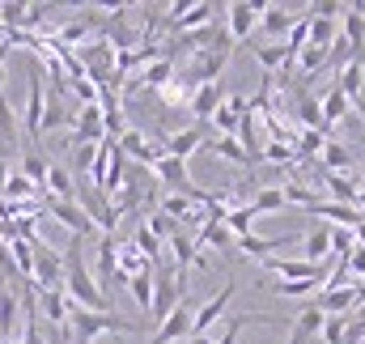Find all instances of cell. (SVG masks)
Returning <instances> with one entry per match:
<instances>
[{"mask_svg":"<svg viewBox=\"0 0 365 344\" xmlns=\"http://www.w3.org/2000/svg\"><path fill=\"white\" fill-rule=\"evenodd\" d=\"M86 238H73L68 251H64V298L81 310H110V298L98 289L93 272L86 268Z\"/></svg>","mask_w":365,"mask_h":344,"instance_id":"cell-1","label":"cell"},{"mask_svg":"<svg viewBox=\"0 0 365 344\" xmlns=\"http://www.w3.org/2000/svg\"><path fill=\"white\" fill-rule=\"evenodd\" d=\"M110 332H140V319H123L115 310H81L68 302V340L73 344H93L98 336Z\"/></svg>","mask_w":365,"mask_h":344,"instance_id":"cell-2","label":"cell"},{"mask_svg":"<svg viewBox=\"0 0 365 344\" xmlns=\"http://www.w3.org/2000/svg\"><path fill=\"white\" fill-rule=\"evenodd\" d=\"M30 251H34V268H30V285H34V293L64 289V256H60L51 243H43V238H34Z\"/></svg>","mask_w":365,"mask_h":344,"instance_id":"cell-3","label":"cell"},{"mask_svg":"<svg viewBox=\"0 0 365 344\" xmlns=\"http://www.w3.org/2000/svg\"><path fill=\"white\" fill-rule=\"evenodd\" d=\"M217 13H221V4H212V0H200V4H182L179 0V4H170L166 30H170V34H195V30L212 26Z\"/></svg>","mask_w":365,"mask_h":344,"instance_id":"cell-4","label":"cell"},{"mask_svg":"<svg viewBox=\"0 0 365 344\" xmlns=\"http://www.w3.org/2000/svg\"><path fill=\"white\" fill-rule=\"evenodd\" d=\"M43 106H47V93H43V73L30 64V89H26V106H21V132H26V141L34 145L38 136H43Z\"/></svg>","mask_w":365,"mask_h":344,"instance_id":"cell-5","label":"cell"},{"mask_svg":"<svg viewBox=\"0 0 365 344\" xmlns=\"http://www.w3.org/2000/svg\"><path fill=\"white\" fill-rule=\"evenodd\" d=\"M38 204H43V213H51L64 230H73V238H93V234H98V226L77 208V200H51V196H38Z\"/></svg>","mask_w":365,"mask_h":344,"instance_id":"cell-6","label":"cell"},{"mask_svg":"<svg viewBox=\"0 0 365 344\" xmlns=\"http://www.w3.org/2000/svg\"><path fill=\"white\" fill-rule=\"evenodd\" d=\"M310 306L314 310H323L327 319H349L357 306H361V289L357 285H340V289H319L314 298H310Z\"/></svg>","mask_w":365,"mask_h":344,"instance_id":"cell-7","label":"cell"},{"mask_svg":"<svg viewBox=\"0 0 365 344\" xmlns=\"http://www.w3.org/2000/svg\"><path fill=\"white\" fill-rule=\"evenodd\" d=\"M221 13H225V34L238 39V43H247V39L259 30V13H264V4H255V0H234V4H225Z\"/></svg>","mask_w":365,"mask_h":344,"instance_id":"cell-8","label":"cell"},{"mask_svg":"<svg viewBox=\"0 0 365 344\" xmlns=\"http://www.w3.org/2000/svg\"><path fill=\"white\" fill-rule=\"evenodd\" d=\"M191 319H195V302L191 298H182L179 306L158 323V332H153V340L149 344H182L191 336Z\"/></svg>","mask_w":365,"mask_h":344,"instance_id":"cell-9","label":"cell"},{"mask_svg":"<svg viewBox=\"0 0 365 344\" xmlns=\"http://www.w3.org/2000/svg\"><path fill=\"white\" fill-rule=\"evenodd\" d=\"M115 145H119V153H123L128 162H136V166H145V171H153V162L162 158V145H158V141H149L140 128H128Z\"/></svg>","mask_w":365,"mask_h":344,"instance_id":"cell-10","label":"cell"},{"mask_svg":"<svg viewBox=\"0 0 365 344\" xmlns=\"http://www.w3.org/2000/svg\"><path fill=\"white\" fill-rule=\"evenodd\" d=\"M68 141H73V149H77V145H102V141H106V128H102V106H98V102H93V106H81V111L73 115Z\"/></svg>","mask_w":365,"mask_h":344,"instance_id":"cell-11","label":"cell"},{"mask_svg":"<svg viewBox=\"0 0 365 344\" xmlns=\"http://www.w3.org/2000/svg\"><path fill=\"white\" fill-rule=\"evenodd\" d=\"M149 174L158 178V187H170L175 196H195V191H200V187L191 183V174H187V162H179V158H166V153H162Z\"/></svg>","mask_w":365,"mask_h":344,"instance_id":"cell-12","label":"cell"},{"mask_svg":"<svg viewBox=\"0 0 365 344\" xmlns=\"http://www.w3.org/2000/svg\"><path fill=\"white\" fill-rule=\"evenodd\" d=\"M234 293H238V276H230V280H225V289H221L217 298H208L204 306H195V319H191V336H204V332H208V328H212V323L225 315V306H230V298H234Z\"/></svg>","mask_w":365,"mask_h":344,"instance_id":"cell-13","label":"cell"},{"mask_svg":"<svg viewBox=\"0 0 365 344\" xmlns=\"http://www.w3.org/2000/svg\"><path fill=\"white\" fill-rule=\"evenodd\" d=\"M208 145V136H204V123H191V128H179V132H170L166 141H162V153L166 158H179V162H187L195 149H204Z\"/></svg>","mask_w":365,"mask_h":344,"instance_id":"cell-14","label":"cell"},{"mask_svg":"<svg viewBox=\"0 0 365 344\" xmlns=\"http://www.w3.org/2000/svg\"><path fill=\"white\" fill-rule=\"evenodd\" d=\"M225 102V89L221 81H208V86H195L191 89V102H187V115L191 119H200V123H208L212 115H217V106Z\"/></svg>","mask_w":365,"mask_h":344,"instance_id":"cell-15","label":"cell"},{"mask_svg":"<svg viewBox=\"0 0 365 344\" xmlns=\"http://www.w3.org/2000/svg\"><path fill=\"white\" fill-rule=\"evenodd\" d=\"M293 243H302V234H280V238H259V234H247V238H234V247H238L242 256H251V259H268L272 251H280V247H293Z\"/></svg>","mask_w":365,"mask_h":344,"instance_id":"cell-16","label":"cell"},{"mask_svg":"<svg viewBox=\"0 0 365 344\" xmlns=\"http://www.w3.org/2000/svg\"><path fill=\"white\" fill-rule=\"evenodd\" d=\"M115 259H119V238H115V234H98V276H93V280H98L102 293H106V285H115V276H119V272H115Z\"/></svg>","mask_w":365,"mask_h":344,"instance_id":"cell-17","label":"cell"},{"mask_svg":"<svg viewBox=\"0 0 365 344\" xmlns=\"http://www.w3.org/2000/svg\"><path fill=\"white\" fill-rule=\"evenodd\" d=\"M340 21H344V43L353 47V56L361 60L365 56V4H344V13H340Z\"/></svg>","mask_w":365,"mask_h":344,"instance_id":"cell-18","label":"cell"},{"mask_svg":"<svg viewBox=\"0 0 365 344\" xmlns=\"http://www.w3.org/2000/svg\"><path fill=\"white\" fill-rule=\"evenodd\" d=\"M302 259L306 263H327L331 259V226H314V230H306L302 234Z\"/></svg>","mask_w":365,"mask_h":344,"instance_id":"cell-19","label":"cell"},{"mask_svg":"<svg viewBox=\"0 0 365 344\" xmlns=\"http://www.w3.org/2000/svg\"><path fill=\"white\" fill-rule=\"evenodd\" d=\"M175 69H179V64H175L170 56H162V60H153L149 69H140V73L128 81V89H153V93H158V89L175 77Z\"/></svg>","mask_w":365,"mask_h":344,"instance_id":"cell-20","label":"cell"},{"mask_svg":"<svg viewBox=\"0 0 365 344\" xmlns=\"http://www.w3.org/2000/svg\"><path fill=\"white\" fill-rule=\"evenodd\" d=\"M349 111H353V102H349V98H344L340 89L331 86L327 93H323V98H319V115H323V136H327V132H331V128H336L340 119H349Z\"/></svg>","mask_w":365,"mask_h":344,"instance_id":"cell-21","label":"cell"},{"mask_svg":"<svg viewBox=\"0 0 365 344\" xmlns=\"http://www.w3.org/2000/svg\"><path fill=\"white\" fill-rule=\"evenodd\" d=\"M310 217H323V226H327V221H336L340 230H357V226L365 221L357 208H349V204H331V200H319V204L310 208Z\"/></svg>","mask_w":365,"mask_h":344,"instance_id":"cell-22","label":"cell"},{"mask_svg":"<svg viewBox=\"0 0 365 344\" xmlns=\"http://www.w3.org/2000/svg\"><path fill=\"white\" fill-rule=\"evenodd\" d=\"M319 162H323V174H349L353 171V153H349V145H340V141H323Z\"/></svg>","mask_w":365,"mask_h":344,"instance_id":"cell-23","label":"cell"},{"mask_svg":"<svg viewBox=\"0 0 365 344\" xmlns=\"http://www.w3.org/2000/svg\"><path fill=\"white\" fill-rule=\"evenodd\" d=\"M0 200H4V204H26V200H38V187H34L21 171H9L4 187H0Z\"/></svg>","mask_w":365,"mask_h":344,"instance_id":"cell-24","label":"cell"},{"mask_svg":"<svg viewBox=\"0 0 365 344\" xmlns=\"http://www.w3.org/2000/svg\"><path fill=\"white\" fill-rule=\"evenodd\" d=\"M43 196H51V200H73V196H77V174H68L64 166L51 162L47 183H43Z\"/></svg>","mask_w":365,"mask_h":344,"instance_id":"cell-25","label":"cell"},{"mask_svg":"<svg viewBox=\"0 0 365 344\" xmlns=\"http://www.w3.org/2000/svg\"><path fill=\"white\" fill-rule=\"evenodd\" d=\"M204 149H212L217 158H225V162H234V166H259V162H255V158L238 145V136H212Z\"/></svg>","mask_w":365,"mask_h":344,"instance_id":"cell-26","label":"cell"},{"mask_svg":"<svg viewBox=\"0 0 365 344\" xmlns=\"http://www.w3.org/2000/svg\"><path fill=\"white\" fill-rule=\"evenodd\" d=\"M323 183H327V191H331V204H349V208H357V191H361V183H357L353 174H323Z\"/></svg>","mask_w":365,"mask_h":344,"instance_id":"cell-27","label":"cell"},{"mask_svg":"<svg viewBox=\"0 0 365 344\" xmlns=\"http://www.w3.org/2000/svg\"><path fill=\"white\" fill-rule=\"evenodd\" d=\"M293 21H297V13L284 9V4H264V13H259V30L264 34H289Z\"/></svg>","mask_w":365,"mask_h":344,"instance_id":"cell-28","label":"cell"},{"mask_svg":"<svg viewBox=\"0 0 365 344\" xmlns=\"http://www.w3.org/2000/svg\"><path fill=\"white\" fill-rule=\"evenodd\" d=\"M323 319H327V315H323V310H314V306L306 302V310L293 319V332H289V336H293L297 344H310L319 332H323Z\"/></svg>","mask_w":365,"mask_h":344,"instance_id":"cell-29","label":"cell"},{"mask_svg":"<svg viewBox=\"0 0 365 344\" xmlns=\"http://www.w3.org/2000/svg\"><path fill=\"white\" fill-rule=\"evenodd\" d=\"M336 89L353 102V98L365 89V60H349V64L340 69V77H336Z\"/></svg>","mask_w":365,"mask_h":344,"instance_id":"cell-30","label":"cell"},{"mask_svg":"<svg viewBox=\"0 0 365 344\" xmlns=\"http://www.w3.org/2000/svg\"><path fill=\"white\" fill-rule=\"evenodd\" d=\"M17 315H21V302L9 293V289H0V340L13 344V332H17Z\"/></svg>","mask_w":365,"mask_h":344,"instance_id":"cell-31","label":"cell"},{"mask_svg":"<svg viewBox=\"0 0 365 344\" xmlns=\"http://www.w3.org/2000/svg\"><path fill=\"white\" fill-rule=\"evenodd\" d=\"M47 171H51V162L43 158V149H26V153H21V174H26L38 191H43V183H47Z\"/></svg>","mask_w":365,"mask_h":344,"instance_id":"cell-32","label":"cell"},{"mask_svg":"<svg viewBox=\"0 0 365 344\" xmlns=\"http://www.w3.org/2000/svg\"><path fill=\"white\" fill-rule=\"evenodd\" d=\"M255 221H259V217H255V213H251V204H234V208H230V213H225V230H230V234H234V238H247V234H251V226H255Z\"/></svg>","mask_w":365,"mask_h":344,"instance_id":"cell-33","label":"cell"},{"mask_svg":"<svg viewBox=\"0 0 365 344\" xmlns=\"http://www.w3.org/2000/svg\"><path fill=\"white\" fill-rule=\"evenodd\" d=\"M247 204H251L255 217H264V213H280V208H284V191H280V187H259Z\"/></svg>","mask_w":365,"mask_h":344,"instance_id":"cell-34","label":"cell"},{"mask_svg":"<svg viewBox=\"0 0 365 344\" xmlns=\"http://www.w3.org/2000/svg\"><path fill=\"white\" fill-rule=\"evenodd\" d=\"M297 119H302V132H323L319 98H310V93H297Z\"/></svg>","mask_w":365,"mask_h":344,"instance_id":"cell-35","label":"cell"},{"mask_svg":"<svg viewBox=\"0 0 365 344\" xmlns=\"http://www.w3.org/2000/svg\"><path fill=\"white\" fill-rule=\"evenodd\" d=\"M158 98H162L170 111H187V102H191V86H187V81H179V77H170L166 86L158 89Z\"/></svg>","mask_w":365,"mask_h":344,"instance_id":"cell-36","label":"cell"},{"mask_svg":"<svg viewBox=\"0 0 365 344\" xmlns=\"http://www.w3.org/2000/svg\"><path fill=\"white\" fill-rule=\"evenodd\" d=\"M264 289H272L280 298H314L323 285H319V280H272V285H264Z\"/></svg>","mask_w":365,"mask_h":344,"instance_id":"cell-37","label":"cell"},{"mask_svg":"<svg viewBox=\"0 0 365 344\" xmlns=\"http://www.w3.org/2000/svg\"><path fill=\"white\" fill-rule=\"evenodd\" d=\"M128 289H132L136 306L149 315V306H153V268H149V272H140V276H132V280H128Z\"/></svg>","mask_w":365,"mask_h":344,"instance_id":"cell-38","label":"cell"},{"mask_svg":"<svg viewBox=\"0 0 365 344\" xmlns=\"http://www.w3.org/2000/svg\"><path fill=\"white\" fill-rule=\"evenodd\" d=\"M56 128H73V115L64 102H47L43 106V132H56Z\"/></svg>","mask_w":365,"mask_h":344,"instance_id":"cell-39","label":"cell"},{"mask_svg":"<svg viewBox=\"0 0 365 344\" xmlns=\"http://www.w3.org/2000/svg\"><path fill=\"white\" fill-rule=\"evenodd\" d=\"M259 162H272V166H293V162H297V153H293V145L268 141V145L259 149Z\"/></svg>","mask_w":365,"mask_h":344,"instance_id":"cell-40","label":"cell"},{"mask_svg":"<svg viewBox=\"0 0 365 344\" xmlns=\"http://www.w3.org/2000/svg\"><path fill=\"white\" fill-rule=\"evenodd\" d=\"M0 136L9 141V145H17L21 141V128H17V111L9 106V98L0 93Z\"/></svg>","mask_w":365,"mask_h":344,"instance_id":"cell-41","label":"cell"},{"mask_svg":"<svg viewBox=\"0 0 365 344\" xmlns=\"http://www.w3.org/2000/svg\"><path fill=\"white\" fill-rule=\"evenodd\" d=\"M9 256H13V263H17V272L30 280V268H34V251H30V243H21V238H13L9 247H4Z\"/></svg>","mask_w":365,"mask_h":344,"instance_id":"cell-42","label":"cell"},{"mask_svg":"<svg viewBox=\"0 0 365 344\" xmlns=\"http://www.w3.org/2000/svg\"><path fill=\"white\" fill-rule=\"evenodd\" d=\"M64 89H68V93H73L81 106H93V102H98V86H93L90 77H77V81H68Z\"/></svg>","mask_w":365,"mask_h":344,"instance_id":"cell-43","label":"cell"},{"mask_svg":"<svg viewBox=\"0 0 365 344\" xmlns=\"http://www.w3.org/2000/svg\"><path fill=\"white\" fill-rule=\"evenodd\" d=\"M344 344H365V306H357L344 323Z\"/></svg>","mask_w":365,"mask_h":344,"instance_id":"cell-44","label":"cell"},{"mask_svg":"<svg viewBox=\"0 0 365 344\" xmlns=\"http://www.w3.org/2000/svg\"><path fill=\"white\" fill-rule=\"evenodd\" d=\"M353 243H357V234H353V230H340V226H331V259L349 256V251H353Z\"/></svg>","mask_w":365,"mask_h":344,"instance_id":"cell-45","label":"cell"},{"mask_svg":"<svg viewBox=\"0 0 365 344\" xmlns=\"http://www.w3.org/2000/svg\"><path fill=\"white\" fill-rule=\"evenodd\" d=\"M344 323L349 319H323V332H319L323 344H344Z\"/></svg>","mask_w":365,"mask_h":344,"instance_id":"cell-46","label":"cell"},{"mask_svg":"<svg viewBox=\"0 0 365 344\" xmlns=\"http://www.w3.org/2000/svg\"><path fill=\"white\" fill-rule=\"evenodd\" d=\"M13 344H47V336H43V332L34 328V310L26 315V328H21V336H17Z\"/></svg>","mask_w":365,"mask_h":344,"instance_id":"cell-47","label":"cell"},{"mask_svg":"<svg viewBox=\"0 0 365 344\" xmlns=\"http://www.w3.org/2000/svg\"><path fill=\"white\" fill-rule=\"evenodd\" d=\"M4 77H9V43H0V93H4Z\"/></svg>","mask_w":365,"mask_h":344,"instance_id":"cell-48","label":"cell"},{"mask_svg":"<svg viewBox=\"0 0 365 344\" xmlns=\"http://www.w3.org/2000/svg\"><path fill=\"white\" fill-rule=\"evenodd\" d=\"M182 344H212V336H208V332H204V336H187Z\"/></svg>","mask_w":365,"mask_h":344,"instance_id":"cell-49","label":"cell"},{"mask_svg":"<svg viewBox=\"0 0 365 344\" xmlns=\"http://www.w3.org/2000/svg\"><path fill=\"white\" fill-rule=\"evenodd\" d=\"M353 106L361 111V119H365V89H361V93H357V98H353Z\"/></svg>","mask_w":365,"mask_h":344,"instance_id":"cell-50","label":"cell"},{"mask_svg":"<svg viewBox=\"0 0 365 344\" xmlns=\"http://www.w3.org/2000/svg\"><path fill=\"white\" fill-rule=\"evenodd\" d=\"M0 43H9V34H4V30H0Z\"/></svg>","mask_w":365,"mask_h":344,"instance_id":"cell-51","label":"cell"},{"mask_svg":"<svg viewBox=\"0 0 365 344\" xmlns=\"http://www.w3.org/2000/svg\"><path fill=\"white\" fill-rule=\"evenodd\" d=\"M0 344H4V340H0Z\"/></svg>","mask_w":365,"mask_h":344,"instance_id":"cell-52","label":"cell"}]
</instances>
